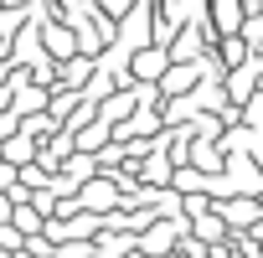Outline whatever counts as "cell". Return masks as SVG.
Instances as JSON below:
<instances>
[{"label":"cell","mask_w":263,"mask_h":258,"mask_svg":"<svg viewBox=\"0 0 263 258\" xmlns=\"http://www.w3.org/2000/svg\"><path fill=\"white\" fill-rule=\"evenodd\" d=\"M0 150H6L11 165H31V160H36V140H31V129H26V135H16V140H0Z\"/></svg>","instance_id":"6da1fadb"},{"label":"cell","mask_w":263,"mask_h":258,"mask_svg":"<svg viewBox=\"0 0 263 258\" xmlns=\"http://www.w3.org/2000/svg\"><path fill=\"white\" fill-rule=\"evenodd\" d=\"M83 201H88V207H103V201H108V186H88Z\"/></svg>","instance_id":"7a4b0ae2"}]
</instances>
